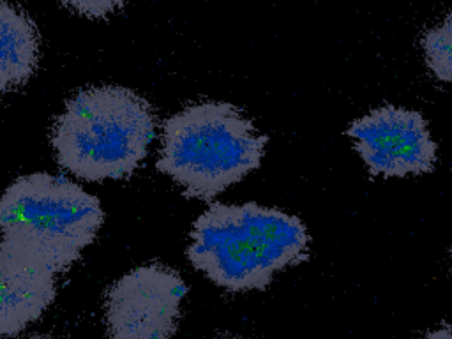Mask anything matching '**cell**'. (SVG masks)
<instances>
[{"label": "cell", "mask_w": 452, "mask_h": 339, "mask_svg": "<svg viewBox=\"0 0 452 339\" xmlns=\"http://www.w3.org/2000/svg\"><path fill=\"white\" fill-rule=\"evenodd\" d=\"M309 233L297 216L254 202L212 203L191 230L187 260L233 293L265 290L278 272L309 258Z\"/></svg>", "instance_id": "cell-1"}, {"label": "cell", "mask_w": 452, "mask_h": 339, "mask_svg": "<svg viewBox=\"0 0 452 339\" xmlns=\"http://www.w3.org/2000/svg\"><path fill=\"white\" fill-rule=\"evenodd\" d=\"M156 124L150 103L131 89H85L53 124L55 159L87 182L125 178L145 159Z\"/></svg>", "instance_id": "cell-2"}, {"label": "cell", "mask_w": 452, "mask_h": 339, "mask_svg": "<svg viewBox=\"0 0 452 339\" xmlns=\"http://www.w3.org/2000/svg\"><path fill=\"white\" fill-rule=\"evenodd\" d=\"M267 141L231 103H198L165 120L156 168L186 198L212 202L258 168Z\"/></svg>", "instance_id": "cell-3"}, {"label": "cell", "mask_w": 452, "mask_h": 339, "mask_svg": "<svg viewBox=\"0 0 452 339\" xmlns=\"http://www.w3.org/2000/svg\"><path fill=\"white\" fill-rule=\"evenodd\" d=\"M105 223L99 198L60 175L18 177L0 196L2 240L65 272Z\"/></svg>", "instance_id": "cell-4"}, {"label": "cell", "mask_w": 452, "mask_h": 339, "mask_svg": "<svg viewBox=\"0 0 452 339\" xmlns=\"http://www.w3.org/2000/svg\"><path fill=\"white\" fill-rule=\"evenodd\" d=\"M187 284L175 269L149 263L113 282L105 295L108 339H171Z\"/></svg>", "instance_id": "cell-5"}, {"label": "cell", "mask_w": 452, "mask_h": 339, "mask_svg": "<svg viewBox=\"0 0 452 339\" xmlns=\"http://www.w3.org/2000/svg\"><path fill=\"white\" fill-rule=\"evenodd\" d=\"M346 134L373 175L404 177L435 168L438 147L424 115L415 110L382 106L351 122Z\"/></svg>", "instance_id": "cell-6"}, {"label": "cell", "mask_w": 452, "mask_h": 339, "mask_svg": "<svg viewBox=\"0 0 452 339\" xmlns=\"http://www.w3.org/2000/svg\"><path fill=\"white\" fill-rule=\"evenodd\" d=\"M55 272L0 240V338H14L43 316L56 297Z\"/></svg>", "instance_id": "cell-7"}, {"label": "cell", "mask_w": 452, "mask_h": 339, "mask_svg": "<svg viewBox=\"0 0 452 339\" xmlns=\"http://www.w3.org/2000/svg\"><path fill=\"white\" fill-rule=\"evenodd\" d=\"M39 62L34 21L18 5L0 0V94L25 85Z\"/></svg>", "instance_id": "cell-8"}, {"label": "cell", "mask_w": 452, "mask_h": 339, "mask_svg": "<svg viewBox=\"0 0 452 339\" xmlns=\"http://www.w3.org/2000/svg\"><path fill=\"white\" fill-rule=\"evenodd\" d=\"M422 50L433 76L444 83H452V14H447L424 34Z\"/></svg>", "instance_id": "cell-9"}, {"label": "cell", "mask_w": 452, "mask_h": 339, "mask_svg": "<svg viewBox=\"0 0 452 339\" xmlns=\"http://www.w3.org/2000/svg\"><path fill=\"white\" fill-rule=\"evenodd\" d=\"M71 11L89 18H105L124 5L125 0H60Z\"/></svg>", "instance_id": "cell-10"}, {"label": "cell", "mask_w": 452, "mask_h": 339, "mask_svg": "<svg viewBox=\"0 0 452 339\" xmlns=\"http://www.w3.org/2000/svg\"><path fill=\"white\" fill-rule=\"evenodd\" d=\"M420 339H452V329L449 327V325H445V327H440V329H436V331L428 332V334Z\"/></svg>", "instance_id": "cell-11"}, {"label": "cell", "mask_w": 452, "mask_h": 339, "mask_svg": "<svg viewBox=\"0 0 452 339\" xmlns=\"http://www.w3.org/2000/svg\"><path fill=\"white\" fill-rule=\"evenodd\" d=\"M23 339H53V338H50V336H28V338H23Z\"/></svg>", "instance_id": "cell-12"}]
</instances>
